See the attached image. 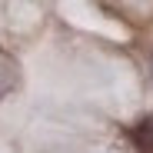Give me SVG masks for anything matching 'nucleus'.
<instances>
[{
	"label": "nucleus",
	"mask_w": 153,
	"mask_h": 153,
	"mask_svg": "<svg viewBox=\"0 0 153 153\" xmlns=\"http://www.w3.org/2000/svg\"><path fill=\"white\" fill-rule=\"evenodd\" d=\"M137 143H140V150L153 153V117H146V120L137 126Z\"/></svg>",
	"instance_id": "f257e3e1"
}]
</instances>
